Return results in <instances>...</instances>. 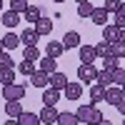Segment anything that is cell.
Returning <instances> with one entry per match:
<instances>
[{
	"mask_svg": "<svg viewBox=\"0 0 125 125\" xmlns=\"http://www.w3.org/2000/svg\"><path fill=\"white\" fill-rule=\"evenodd\" d=\"M3 98H5V100H23V98H25V85H18V83L5 85V88H3Z\"/></svg>",
	"mask_w": 125,
	"mask_h": 125,
	"instance_id": "obj_2",
	"label": "cell"
},
{
	"mask_svg": "<svg viewBox=\"0 0 125 125\" xmlns=\"http://www.w3.org/2000/svg\"><path fill=\"white\" fill-rule=\"evenodd\" d=\"M95 58H98V53H95L93 45H80V60L83 62H93Z\"/></svg>",
	"mask_w": 125,
	"mask_h": 125,
	"instance_id": "obj_21",
	"label": "cell"
},
{
	"mask_svg": "<svg viewBox=\"0 0 125 125\" xmlns=\"http://www.w3.org/2000/svg\"><path fill=\"white\" fill-rule=\"evenodd\" d=\"M95 53H98V58L110 55V53H113V43H108V40H100V43L95 45Z\"/></svg>",
	"mask_w": 125,
	"mask_h": 125,
	"instance_id": "obj_28",
	"label": "cell"
},
{
	"mask_svg": "<svg viewBox=\"0 0 125 125\" xmlns=\"http://www.w3.org/2000/svg\"><path fill=\"white\" fill-rule=\"evenodd\" d=\"M90 20H93V23H95V25L105 28V25L110 23V13H108L105 8H95V10H93V15H90Z\"/></svg>",
	"mask_w": 125,
	"mask_h": 125,
	"instance_id": "obj_8",
	"label": "cell"
},
{
	"mask_svg": "<svg viewBox=\"0 0 125 125\" xmlns=\"http://www.w3.org/2000/svg\"><path fill=\"white\" fill-rule=\"evenodd\" d=\"M30 83H33L35 88H40V90H45V88H50V75L45 70H35L33 75H30Z\"/></svg>",
	"mask_w": 125,
	"mask_h": 125,
	"instance_id": "obj_5",
	"label": "cell"
},
{
	"mask_svg": "<svg viewBox=\"0 0 125 125\" xmlns=\"http://www.w3.org/2000/svg\"><path fill=\"white\" fill-rule=\"evenodd\" d=\"M123 95H125V93H123L120 85H110V88L105 90V103H108V105H113V108H118V103L123 100Z\"/></svg>",
	"mask_w": 125,
	"mask_h": 125,
	"instance_id": "obj_4",
	"label": "cell"
},
{
	"mask_svg": "<svg viewBox=\"0 0 125 125\" xmlns=\"http://www.w3.org/2000/svg\"><path fill=\"white\" fill-rule=\"evenodd\" d=\"M105 90H108V88L98 85V83L90 88V103H93V105H98V103H103V100H105Z\"/></svg>",
	"mask_w": 125,
	"mask_h": 125,
	"instance_id": "obj_16",
	"label": "cell"
},
{
	"mask_svg": "<svg viewBox=\"0 0 125 125\" xmlns=\"http://www.w3.org/2000/svg\"><path fill=\"white\" fill-rule=\"evenodd\" d=\"M18 120H20V125H43V120H40V113H23Z\"/></svg>",
	"mask_w": 125,
	"mask_h": 125,
	"instance_id": "obj_19",
	"label": "cell"
},
{
	"mask_svg": "<svg viewBox=\"0 0 125 125\" xmlns=\"http://www.w3.org/2000/svg\"><path fill=\"white\" fill-rule=\"evenodd\" d=\"M118 110H120V115H123V118H125V95H123V100H120V103H118Z\"/></svg>",
	"mask_w": 125,
	"mask_h": 125,
	"instance_id": "obj_37",
	"label": "cell"
},
{
	"mask_svg": "<svg viewBox=\"0 0 125 125\" xmlns=\"http://www.w3.org/2000/svg\"><path fill=\"white\" fill-rule=\"evenodd\" d=\"M58 125H80L78 113H60L58 115Z\"/></svg>",
	"mask_w": 125,
	"mask_h": 125,
	"instance_id": "obj_22",
	"label": "cell"
},
{
	"mask_svg": "<svg viewBox=\"0 0 125 125\" xmlns=\"http://www.w3.org/2000/svg\"><path fill=\"white\" fill-rule=\"evenodd\" d=\"M95 78H98V70L93 68V62H80V68H78V80L93 83Z\"/></svg>",
	"mask_w": 125,
	"mask_h": 125,
	"instance_id": "obj_3",
	"label": "cell"
},
{
	"mask_svg": "<svg viewBox=\"0 0 125 125\" xmlns=\"http://www.w3.org/2000/svg\"><path fill=\"white\" fill-rule=\"evenodd\" d=\"M3 50H5V45H3V38H0V53H3Z\"/></svg>",
	"mask_w": 125,
	"mask_h": 125,
	"instance_id": "obj_41",
	"label": "cell"
},
{
	"mask_svg": "<svg viewBox=\"0 0 125 125\" xmlns=\"http://www.w3.org/2000/svg\"><path fill=\"white\" fill-rule=\"evenodd\" d=\"M110 75H113V85H120L125 88V68H115V70H110Z\"/></svg>",
	"mask_w": 125,
	"mask_h": 125,
	"instance_id": "obj_26",
	"label": "cell"
},
{
	"mask_svg": "<svg viewBox=\"0 0 125 125\" xmlns=\"http://www.w3.org/2000/svg\"><path fill=\"white\" fill-rule=\"evenodd\" d=\"M5 115L8 118H20V115H23V105H20V100H8L5 103Z\"/></svg>",
	"mask_w": 125,
	"mask_h": 125,
	"instance_id": "obj_13",
	"label": "cell"
},
{
	"mask_svg": "<svg viewBox=\"0 0 125 125\" xmlns=\"http://www.w3.org/2000/svg\"><path fill=\"white\" fill-rule=\"evenodd\" d=\"M123 93H125V88H123Z\"/></svg>",
	"mask_w": 125,
	"mask_h": 125,
	"instance_id": "obj_45",
	"label": "cell"
},
{
	"mask_svg": "<svg viewBox=\"0 0 125 125\" xmlns=\"http://www.w3.org/2000/svg\"><path fill=\"white\" fill-rule=\"evenodd\" d=\"M95 83L98 85H103V88H110L113 85V75H110V70H98V78H95Z\"/></svg>",
	"mask_w": 125,
	"mask_h": 125,
	"instance_id": "obj_24",
	"label": "cell"
},
{
	"mask_svg": "<svg viewBox=\"0 0 125 125\" xmlns=\"http://www.w3.org/2000/svg\"><path fill=\"white\" fill-rule=\"evenodd\" d=\"M0 83H3V88H5V85H13V83H15V70H13V68L0 70Z\"/></svg>",
	"mask_w": 125,
	"mask_h": 125,
	"instance_id": "obj_27",
	"label": "cell"
},
{
	"mask_svg": "<svg viewBox=\"0 0 125 125\" xmlns=\"http://www.w3.org/2000/svg\"><path fill=\"white\" fill-rule=\"evenodd\" d=\"M35 33L43 38V35H50L53 33V20H48V18H40L38 23H35Z\"/></svg>",
	"mask_w": 125,
	"mask_h": 125,
	"instance_id": "obj_15",
	"label": "cell"
},
{
	"mask_svg": "<svg viewBox=\"0 0 125 125\" xmlns=\"http://www.w3.org/2000/svg\"><path fill=\"white\" fill-rule=\"evenodd\" d=\"M3 5H5V3H3V0H0V13H3Z\"/></svg>",
	"mask_w": 125,
	"mask_h": 125,
	"instance_id": "obj_42",
	"label": "cell"
},
{
	"mask_svg": "<svg viewBox=\"0 0 125 125\" xmlns=\"http://www.w3.org/2000/svg\"><path fill=\"white\" fill-rule=\"evenodd\" d=\"M65 85H68V78H65V73H60V70H55L53 75H50V88H55V90H65Z\"/></svg>",
	"mask_w": 125,
	"mask_h": 125,
	"instance_id": "obj_10",
	"label": "cell"
},
{
	"mask_svg": "<svg viewBox=\"0 0 125 125\" xmlns=\"http://www.w3.org/2000/svg\"><path fill=\"white\" fill-rule=\"evenodd\" d=\"M3 45H5V50H15L18 45H23V43H20V35H15V33H5Z\"/></svg>",
	"mask_w": 125,
	"mask_h": 125,
	"instance_id": "obj_23",
	"label": "cell"
},
{
	"mask_svg": "<svg viewBox=\"0 0 125 125\" xmlns=\"http://www.w3.org/2000/svg\"><path fill=\"white\" fill-rule=\"evenodd\" d=\"M15 65V60L13 58H10L8 53H5V50H3V53H0V70H5V68H13Z\"/></svg>",
	"mask_w": 125,
	"mask_h": 125,
	"instance_id": "obj_34",
	"label": "cell"
},
{
	"mask_svg": "<svg viewBox=\"0 0 125 125\" xmlns=\"http://www.w3.org/2000/svg\"><path fill=\"white\" fill-rule=\"evenodd\" d=\"M78 120H80L83 125H98V123L103 120V113L93 105V103H88V105H80V108H78Z\"/></svg>",
	"mask_w": 125,
	"mask_h": 125,
	"instance_id": "obj_1",
	"label": "cell"
},
{
	"mask_svg": "<svg viewBox=\"0 0 125 125\" xmlns=\"http://www.w3.org/2000/svg\"><path fill=\"white\" fill-rule=\"evenodd\" d=\"M23 58H25V60H33V62L40 60V50H38V45H28V48L23 50Z\"/></svg>",
	"mask_w": 125,
	"mask_h": 125,
	"instance_id": "obj_29",
	"label": "cell"
},
{
	"mask_svg": "<svg viewBox=\"0 0 125 125\" xmlns=\"http://www.w3.org/2000/svg\"><path fill=\"white\" fill-rule=\"evenodd\" d=\"M40 70H45L48 75H53V73L58 70V58H50V55L40 58Z\"/></svg>",
	"mask_w": 125,
	"mask_h": 125,
	"instance_id": "obj_17",
	"label": "cell"
},
{
	"mask_svg": "<svg viewBox=\"0 0 125 125\" xmlns=\"http://www.w3.org/2000/svg\"><path fill=\"white\" fill-rule=\"evenodd\" d=\"M18 23H20V13H15V10H8V13H3V25L15 28Z\"/></svg>",
	"mask_w": 125,
	"mask_h": 125,
	"instance_id": "obj_25",
	"label": "cell"
},
{
	"mask_svg": "<svg viewBox=\"0 0 125 125\" xmlns=\"http://www.w3.org/2000/svg\"><path fill=\"white\" fill-rule=\"evenodd\" d=\"M75 3H90V0H75Z\"/></svg>",
	"mask_w": 125,
	"mask_h": 125,
	"instance_id": "obj_43",
	"label": "cell"
},
{
	"mask_svg": "<svg viewBox=\"0 0 125 125\" xmlns=\"http://www.w3.org/2000/svg\"><path fill=\"white\" fill-rule=\"evenodd\" d=\"M123 125H125V120H123Z\"/></svg>",
	"mask_w": 125,
	"mask_h": 125,
	"instance_id": "obj_46",
	"label": "cell"
},
{
	"mask_svg": "<svg viewBox=\"0 0 125 125\" xmlns=\"http://www.w3.org/2000/svg\"><path fill=\"white\" fill-rule=\"evenodd\" d=\"M28 8H30L28 0H10V10H15V13H20V15H23Z\"/></svg>",
	"mask_w": 125,
	"mask_h": 125,
	"instance_id": "obj_33",
	"label": "cell"
},
{
	"mask_svg": "<svg viewBox=\"0 0 125 125\" xmlns=\"http://www.w3.org/2000/svg\"><path fill=\"white\" fill-rule=\"evenodd\" d=\"M55 3H62V0H55Z\"/></svg>",
	"mask_w": 125,
	"mask_h": 125,
	"instance_id": "obj_44",
	"label": "cell"
},
{
	"mask_svg": "<svg viewBox=\"0 0 125 125\" xmlns=\"http://www.w3.org/2000/svg\"><path fill=\"white\" fill-rule=\"evenodd\" d=\"M83 98V83L78 80H73L65 85V100H80Z\"/></svg>",
	"mask_w": 125,
	"mask_h": 125,
	"instance_id": "obj_6",
	"label": "cell"
},
{
	"mask_svg": "<svg viewBox=\"0 0 125 125\" xmlns=\"http://www.w3.org/2000/svg\"><path fill=\"white\" fill-rule=\"evenodd\" d=\"M120 43H125V28L120 30Z\"/></svg>",
	"mask_w": 125,
	"mask_h": 125,
	"instance_id": "obj_39",
	"label": "cell"
},
{
	"mask_svg": "<svg viewBox=\"0 0 125 125\" xmlns=\"http://www.w3.org/2000/svg\"><path fill=\"white\" fill-rule=\"evenodd\" d=\"M103 40H108V43H120V28L105 25L103 28Z\"/></svg>",
	"mask_w": 125,
	"mask_h": 125,
	"instance_id": "obj_12",
	"label": "cell"
},
{
	"mask_svg": "<svg viewBox=\"0 0 125 125\" xmlns=\"http://www.w3.org/2000/svg\"><path fill=\"white\" fill-rule=\"evenodd\" d=\"M58 100H60V90H55V88H45V93H43V105H55Z\"/></svg>",
	"mask_w": 125,
	"mask_h": 125,
	"instance_id": "obj_18",
	"label": "cell"
},
{
	"mask_svg": "<svg viewBox=\"0 0 125 125\" xmlns=\"http://www.w3.org/2000/svg\"><path fill=\"white\" fill-rule=\"evenodd\" d=\"M45 53H48L50 58H60L62 53H65V45H62L60 40H50V43L45 45Z\"/></svg>",
	"mask_w": 125,
	"mask_h": 125,
	"instance_id": "obj_14",
	"label": "cell"
},
{
	"mask_svg": "<svg viewBox=\"0 0 125 125\" xmlns=\"http://www.w3.org/2000/svg\"><path fill=\"white\" fill-rule=\"evenodd\" d=\"M58 115H60V113L55 110V105H43V110H40V120H43V125L58 123Z\"/></svg>",
	"mask_w": 125,
	"mask_h": 125,
	"instance_id": "obj_7",
	"label": "cell"
},
{
	"mask_svg": "<svg viewBox=\"0 0 125 125\" xmlns=\"http://www.w3.org/2000/svg\"><path fill=\"white\" fill-rule=\"evenodd\" d=\"M18 70L23 73V75L30 78V75L35 73V65H33V60H25V58H23V60H20V65H18Z\"/></svg>",
	"mask_w": 125,
	"mask_h": 125,
	"instance_id": "obj_30",
	"label": "cell"
},
{
	"mask_svg": "<svg viewBox=\"0 0 125 125\" xmlns=\"http://www.w3.org/2000/svg\"><path fill=\"white\" fill-rule=\"evenodd\" d=\"M120 5H123V0H105V5H103V8H105L108 13H118Z\"/></svg>",
	"mask_w": 125,
	"mask_h": 125,
	"instance_id": "obj_35",
	"label": "cell"
},
{
	"mask_svg": "<svg viewBox=\"0 0 125 125\" xmlns=\"http://www.w3.org/2000/svg\"><path fill=\"white\" fill-rule=\"evenodd\" d=\"M98 125H113V123H110V120H105V118H103V120H100Z\"/></svg>",
	"mask_w": 125,
	"mask_h": 125,
	"instance_id": "obj_40",
	"label": "cell"
},
{
	"mask_svg": "<svg viewBox=\"0 0 125 125\" xmlns=\"http://www.w3.org/2000/svg\"><path fill=\"white\" fill-rule=\"evenodd\" d=\"M93 10H95V8H93L90 3H78V15H80L83 20L90 18V15H93Z\"/></svg>",
	"mask_w": 125,
	"mask_h": 125,
	"instance_id": "obj_32",
	"label": "cell"
},
{
	"mask_svg": "<svg viewBox=\"0 0 125 125\" xmlns=\"http://www.w3.org/2000/svg\"><path fill=\"white\" fill-rule=\"evenodd\" d=\"M23 18L28 20V23H38V20L43 18V10H40L38 5H30V8L25 10V13H23Z\"/></svg>",
	"mask_w": 125,
	"mask_h": 125,
	"instance_id": "obj_20",
	"label": "cell"
},
{
	"mask_svg": "<svg viewBox=\"0 0 125 125\" xmlns=\"http://www.w3.org/2000/svg\"><path fill=\"white\" fill-rule=\"evenodd\" d=\"M3 125H20V120H18V118H10V120H5Z\"/></svg>",
	"mask_w": 125,
	"mask_h": 125,
	"instance_id": "obj_38",
	"label": "cell"
},
{
	"mask_svg": "<svg viewBox=\"0 0 125 125\" xmlns=\"http://www.w3.org/2000/svg\"><path fill=\"white\" fill-rule=\"evenodd\" d=\"M80 125H83V123H80Z\"/></svg>",
	"mask_w": 125,
	"mask_h": 125,
	"instance_id": "obj_47",
	"label": "cell"
},
{
	"mask_svg": "<svg viewBox=\"0 0 125 125\" xmlns=\"http://www.w3.org/2000/svg\"><path fill=\"white\" fill-rule=\"evenodd\" d=\"M118 65H120V60H118L115 55H113V53H110V55H105V58H103V68H105V70H115Z\"/></svg>",
	"mask_w": 125,
	"mask_h": 125,
	"instance_id": "obj_31",
	"label": "cell"
},
{
	"mask_svg": "<svg viewBox=\"0 0 125 125\" xmlns=\"http://www.w3.org/2000/svg\"><path fill=\"white\" fill-rule=\"evenodd\" d=\"M38 40H40V35L35 33V30H30V28H25L23 33H20V43H23V48H28V45H38Z\"/></svg>",
	"mask_w": 125,
	"mask_h": 125,
	"instance_id": "obj_11",
	"label": "cell"
},
{
	"mask_svg": "<svg viewBox=\"0 0 125 125\" xmlns=\"http://www.w3.org/2000/svg\"><path fill=\"white\" fill-rule=\"evenodd\" d=\"M62 45H65V50H73V48H80V33H75V30H68L65 35H62L60 40Z\"/></svg>",
	"mask_w": 125,
	"mask_h": 125,
	"instance_id": "obj_9",
	"label": "cell"
},
{
	"mask_svg": "<svg viewBox=\"0 0 125 125\" xmlns=\"http://www.w3.org/2000/svg\"><path fill=\"white\" fill-rule=\"evenodd\" d=\"M113 55H115L118 60L125 58V43H113Z\"/></svg>",
	"mask_w": 125,
	"mask_h": 125,
	"instance_id": "obj_36",
	"label": "cell"
}]
</instances>
